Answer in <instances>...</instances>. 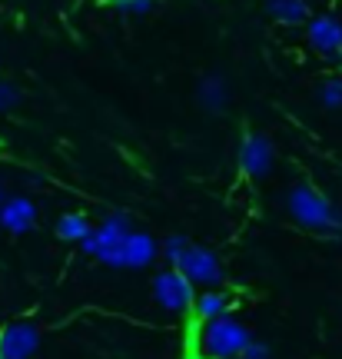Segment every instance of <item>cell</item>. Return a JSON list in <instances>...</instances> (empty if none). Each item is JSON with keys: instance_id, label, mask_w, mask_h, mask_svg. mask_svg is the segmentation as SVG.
Instances as JSON below:
<instances>
[{"instance_id": "1", "label": "cell", "mask_w": 342, "mask_h": 359, "mask_svg": "<svg viewBox=\"0 0 342 359\" xmlns=\"http://www.w3.org/2000/svg\"><path fill=\"white\" fill-rule=\"evenodd\" d=\"M286 210L303 230L316 236H342V210L313 183H296L286 193Z\"/></svg>"}, {"instance_id": "2", "label": "cell", "mask_w": 342, "mask_h": 359, "mask_svg": "<svg viewBox=\"0 0 342 359\" xmlns=\"http://www.w3.org/2000/svg\"><path fill=\"white\" fill-rule=\"evenodd\" d=\"M130 233H133V223L127 213H110L100 226H93L83 236L80 246H83V253L97 257L107 266H123V243H127Z\"/></svg>"}, {"instance_id": "3", "label": "cell", "mask_w": 342, "mask_h": 359, "mask_svg": "<svg viewBox=\"0 0 342 359\" xmlns=\"http://www.w3.org/2000/svg\"><path fill=\"white\" fill-rule=\"evenodd\" d=\"M253 333L236 323L233 316H219V320L203 323V333H200V349L203 359H240V353L249 346Z\"/></svg>"}, {"instance_id": "4", "label": "cell", "mask_w": 342, "mask_h": 359, "mask_svg": "<svg viewBox=\"0 0 342 359\" xmlns=\"http://www.w3.org/2000/svg\"><path fill=\"white\" fill-rule=\"evenodd\" d=\"M153 296L170 313H186L193 306V299H196V290H193V283L177 266H170L153 276Z\"/></svg>"}, {"instance_id": "5", "label": "cell", "mask_w": 342, "mask_h": 359, "mask_svg": "<svg viewBox=\"0 0 342 359\" xmlns=\"http://www.w3.org/2000/svg\"><path fill=\"white\" fill-rule=\"evenodd\" d=\"M177 269L193 283V286H216V283L223 280V263H219V257H216L213 250L196 246V243H190V250L183 253Z\"/></svg>"}, {"instance_id": "6", "label": "cell", "mask_w": 342, "mask_h": 359, "mask_svg": "<svg viewBox=\"0 0 342 359\" xmlns=\"http://www.w3.org/2000/svg\"><path fill=\"white\" fill-rule=\"evenodd\" d=\"M273 163H276V147H273V140L269 137H263V133H242L240 140V170L246 173V177H266L269 170H273Z\"/></svg>"}, {"instance_id": "7", "label": "cell", "mask_w": 342, "mask_h": 359, "mask_svg": "<svg viewBox=\"0 0 342 359\" xmlns=\"http://www.w3.org/2000/svg\"><path fill=\"white\" fill-rule=\"evenodd\" d=\"M40 349V330L34 323H11L0 330V359H30Z\"/></svg>"}, {"instance_id": "8", "label": "cell", "mask_w": 342, "mask_h": 359, "mask_svg": "<svg viewBox=\"0 0 342 359\" xmlns=\"http://www.w3.org/2000/svg\"><path fill=\"white\" fill-rule=\"evenodd\" d=\"M306 37L313 43V50L329 57V60H342V24L329 13L322 17H313L306 24Z\"/></svg>"}, {"instance_id": "9", "label": "cell", "mask_w": 342, "mask_h": 359, "mask_svg": "<svg viewBox=\"0 0 342 359\" xmlns=\"http://www.w3.org/2000/svg\"><path fill=\"white\" fill-rule=\"evenodd\" d=\"M37 223V206L27 196H7V203L0 210V226L7 233H27Z\"/></svg>"}, {"instance_id": "10", "label": "cell", "mask_w": 342, "mask_h": 359, "mask_svg": "<svg viewBox=\"0 0 342 359\" xmlns=\"http://www.w3.org/2000/svg\"><path fill=\"white\" fill-rule=\"evenodd\" d=\"M156 240H153L150 233H143V230H133L127 236V243H123V266L127 269H143V266H150L153 259H156Z\"/></svg>"}, {"instance_id": "11", "label": "cell", "mask_w": 342, "mask_h": 359, "mask_svg": "<svg viewBox=\"0 0 342 359\" xmlns=\"http://www.w3.org/2000/svg\"><path fill=\"white\" fill-rule=\"evenodd\" d=\"M229 293L223 290H206L193 299V316L200 323H210V320H219V316H229Z\"/></svg>"}, {"instance_id": "12", "label": "cell", "mask_w": 342, "mask_h": 359, "mask_svg": "<svg viewBox=\"0 0 342 359\" xmlns=\"http://www.w3.org/2000/svg\"><path fill=\"white\" fill-rule=\"evenodd\" d=\"M200 103H203V110H210V114H223L229 103V87L226 80L219 77V74H210V77L200 80Z\"/></svg>"}, {"instance_id": "13", "label": "cell", "mask_w": 342, "mask_h": 359, "mask_svg": "<svg viewBox=\"0 0 342 359\" xmlns=\"http://www.w3.org/2000/svg\"><path fill=\"white\" fill-rule=\"evenodd\" d=\"M266 11L273 20L286 27H296V24H309L313 17H309V4L306 0H269Z\"/></svg>"}, {"instance_id": "14", "label": "cell", "mask_w": 342, "mask_h": 359, "mask_svg": "<svg viewBox=\"0 0 342 359\" xmlns=\"http://www.w3.org/2000/svg\"><path fill=\"white\" fill-rule=\"evenodd\" d=\"M93 230L90 226V219L83 213H64V217L57 219V236L67 240V243H83V236Z\"/></svg>"}, {"instance_id": "15", "label": "cell", "mask_w": 342, "mask_h": 359, "mask_svg": "<svg viewBox=\"0 0 342 359\" xmlns=\"http://www.w3.org/2000/svg\"><path fill=\"white\" fill-rule=\"evenodd\" d=\"M160 250H163V259H166V263H170V266H177L179 259H183V253L190 250V240H186L183 233H170Z\"/></svg>"}, {"instance_id": "16", "label": "cell", "mask_w": 342, "mask_h": 359, "mask_svg": "<svg viewBox=\"0 0 342 359\" xmlns=\"http://www.w3.org/2000/svg\"><path fill=\"white\" fill-rule=\"evenodd\" d=\"M319 100H322V107H329V110H342V77L322 80Z\"/></svg>"}, {"instance_id": "17", "label": "cell", "mask_w": 342, "mask_h": 359, "mask_svg": "<svg viewBox=\"0 0 342 359\" xmlns=\"http://www.w3.org/2000/svg\"><path fill=\"white\" fill-rule=\"evenodd\" d=\"M100 4L116 7V11H123V13H146V11H153L156 0H100Z\"/></svg>"}, {"instance_id": "18", "label": "cell", "mask_w": 342, "mask_h": 359, "mask_svg": "<svg viewBox=\"0 0 342 359\" xmlns=\"http://www.w3.org/2000/svg\"><path fill=\"white\" fill-rule=\"evenodd\" d=\"M17 103H20L17 87H13V83H7V80H0V114H4V110H13Z\"/></svg>"}, {"instance_id": "19", "label": "cell", "mask_w": 342, "mask_h": 359, "mask_svg": "<svg viewBox=\"0 0 342 359\" xmlns=\"http://www.w3.org/2000/svg\"><path fill=\"white\" fill-rule=\"evenodd\" d=\"M240 359H273L266 343H259V339H249V346L240 353Z\"/></svg>"}, {"instance_id": "20", "label": "cell", "mask_w": 342, "mask_h": 359, "mask_svg": "<svg viewBox=\"0 0 342 359\" xmlns=\"http://www.w3.org/2000/svg\"><path fill=\"white\" fill-rule=\"evenodd\" d=\"M4 203H7V196H4V193H0V210H4Z\"/></svg>"}]
</instances>
